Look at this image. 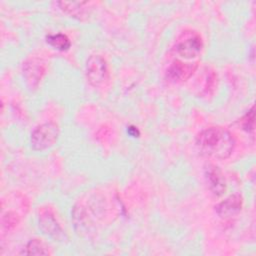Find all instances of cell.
<instances>
[{"label": "cell", "instance_id": "obj_1", "mask_svg": "<svg viewBox=\"0 0 256 256\" xmlns=\"http://www.w3.org/2000/svg\"><path fill=\"white\" fill-rule=\"evenodd\" d=\"M195 143L202 155L217 160L230 157L235 147L233 135L222 127H209L202 130L196 136Z\"/></svg>", "mask_w": 256, "mask_h": 256}, {"label": "cell", "instance_id": "obj_2", "mask_svg": "<svg viewBox=\"0 0 256 256\" xmlns=\"http://www.w3.org/2000/svg\"><path fill=\"white\" fill-rule=\"evenodd\" d=\"M59 137V127L56 123L46 122L37 126L31 133L30 144L35 151H44L54 146Z\"/></svg>", "mask_w": 256, "mask_h": 256}, {"label": "cell", "instance_id": "obj_3", "mask_svg": "<svg viewBox=\"0 0 256 256\" xmlns=\"http://www.w3.org/2000/svg\"><path fill=\"white\" fill-rule=\"evenodd\" d=\"M86 77L88 82L97 87L108 77V65L101 55H92L86 62Z\"/></svg>", "mask_w": 256, "mask_h": 256}, {"label": "cell", "instance_id": "obj_4", "mask_svg": "<svg viewBox=\"0 0 256 256\" xmlns=\"http://www.w3.org/2000/svg\"><path fill=\"white\" fill-rule=\"evenodd\" d=\"M38 223L41 231L54 241H63L65 233L49 209H42L39 213Z\"/></svg>", "mask_w": 256, "mask_h": 256}, {"label": "cell", "instance_id": "obj_5", "mask_svg": "<svg viewBox=\"0 0 256 256\" xmlns=\"http://www.w3.org/2000/svg\"><path fill=\"white\" fill-rule=\"evenodd\" d=\"M198 68V61L196 62H183L175 60L167 69L166 77L169 81L180 83L188 80Z\"/></svg>", "mask_w": 256, "mask_h": 256}, {"label": "cell", "instance_id": "obj_6", "mask_svg": "<svg viewBox=\"0 0 256 256\" xmlns=\"http://www.w3.org/2000/svg\"><path fill=\"white\" fill-rule=\"evenodd\" d=\"M203 48V42L198 34H191L184 39L179 40L175 46V50L178 55L184 59H191L201 52Z\"/></svg>", "mask_w": 256, "mask_h": 256}, {"label": "cell", "instance_id": "obj_7", "mask_svg": "<svg viewBox=\"0 0 256 256\" xmlns=\"http://www.w3.org/2000/svg\"><path fill=\"white\" fill-rule=\"evenodd\" d=\"M205 178L210 191L214 195L221 196L226 192V181L219 167L209 164L205 168Z\"/></svg>", "mask_w": 256, "mask_h": 256}, {"label": "cell", "instance_id": "obj_8", "mask_svg": "<svg viewBox=\"0 0 256 256\" xmlns=\"http://www.w3.org/2000/svg\"><path fill=\"white\" fill-rule=\"evenodd\" d=\"M243 206V198L240 194H232L221 201L215 207L216 213L222 218H229L237 215Z\"/></svg>", "mask_w": 256, "mask_h": 256}, {"label": "cell", "instance_id": "obj_9", "mask_svg": "<svg viewBox=\"0 0 256 256\" xmlns=\"http://www.w3.org/2000/svg\"><path fill=\"white\" fill-rule=\"evenodd\" d=\"M44 71V65L35 59L28 60L23 65V76L25 77L26 82L31 87L38 86L39 82L42 79Z\"/></svg>", "mask_w": 256, "mask_h": 256}, {"label": "cell", "instance_id": "obj_10", "mask_svg": "<svg viewBox=\"0 0 256 256\" xmlns=\"http://www.w3.org/2000/svg\"><path fill=\"white\" fill-rule=\"evenodd\" d=\"M60 7V9L68 14L71 17L82 19L86 13V8L84 7L87 3L86 2H66L61 1L57 3Z\"/></svg>", "mask_w": 256, "mask_h": 256}, {"label": "cell", "instance_id": "obj_11", "mask_svg": "<svg viewBox=\"0 0 256 256\" xmlns=\"http://www.w3.org/2000/svg\"><path fill=\"white\" fill-rule=\"evenodd\" d=\"M46 42L54 49L59 51H67L70 46L71 42L67 35L62 33H56V34H49L46 36Z\"/></svg>", "mask_w": 256, "mask_h": 256}, {"label": "cell", "instance_id": "obj_12", "mask_svg": "<svg viewBox=\"0 0 256 256\" xmlns=\"http://www.w3.org/2000/svg\"><path fill=\"white\" fill-rule=\"evenodd\" d=\"M24 255H48L50 254L48 247L39 239H31L20 252Z\"/></svg>", "mask_w": 256, "mask_h": 256}, {"label": "cell", "instance_id": "obj_13", "mask_svg": "<svg viewBox=\"0 0 256 256\" xmlns=\"http://www.w3.org/2000/svg\"><path fill=\"white\" fill-rule=\"evenodd\" d=\"M242 127L247 132L254 131V107H252L241 120Z\"/></svg>", "mask_w": 256, "mask_h": 256}, {"label": "cell", "instance_id": "obj_14", "mask_svg": "<svg viewBox=\"0 0 256 256\" xmlns=\"http://www.w3.org/2000/svg\"><path fill=\"white\" fill-rule=\"evenodd\" d=\"M18 221H19V218L14 212H7L2 216V224L8 229L17 225Z\"/></svg>", "mask_w": 256, "mask_h": 256}, {"label": "cell", "instance_id": "obj_15", "mask_svg": "<svg viewBox=\"0 0 256 256\" xmlns=\"http://www.w3.org/2000/svg\"><path fill=\"white\" fill-rule=\"evenodd\" d=\"M216 80H217V75L213 71L209 72L208 75H207L206 85H205V92L206 93H209L210 91H212L215 88Z\"/></svg>", "mask_w": 256, "mask_h": 256}, {"label": "cell", "instance_id": "obj_16", "mask_svg": "<svg viewBox=\"0 0 256 256\" xmlns=\"http://www.w3.org/2000/svg\"><path fill=\"white\" fill-rule=\"evenodd\" d=\"M127 133L132 137H138L140 135V132L137 127L135 126H129L127 127Z\"/></svg>", "mask_w": 256, "mask_h": 256}]
</instances>
